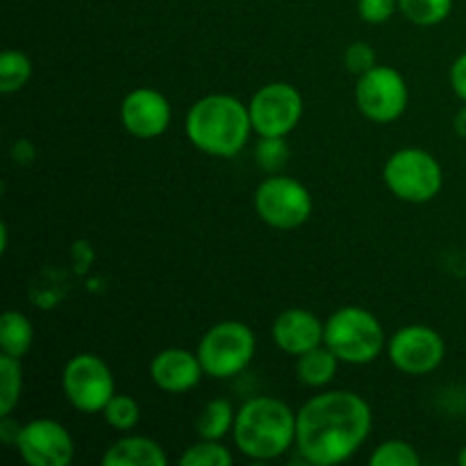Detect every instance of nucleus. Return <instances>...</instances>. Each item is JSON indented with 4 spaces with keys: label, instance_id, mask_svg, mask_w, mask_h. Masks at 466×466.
Wrapping results in <instances>:
<instances>
[{
    "label": "nucleus",
    "instance_id": "nucleus-1",
    "mask_svg": "<svg viewBox=\"0 0 466 466\" xmlns=\"http://www.w3.org/2000/svg\"><path fill=\"white\" fill-rule=\"evenodd\" d=\"M371 428V405L362 396L349 390L323 391L296 412V451L308 464H341L362 449Z\"/></svg>",
    "mask_w": 466,
    "mask_h": 466
},
{
    "label": "nucleus",
    "instance_id": "nucleus-2",
    "mask_svg": "<svg viewBox=\"0 0 466 466\" xmlns=\"http://www.w3.org/2000/svg\"><path fill=\"white\" fill-rule=\"evenodd\" d=\"M187 137L212 157H235L246 148L253 132L248 105L230 94H209L196 100L187 112Z\"/></svg>",
    "mask_w": 466,
    "mask_h": 466
},
{
    "label": "nucleus",
    "instance_id": "nucleus-3",
    "mask_svg": "<svg viewBox=\"0 0 466 466\" xmlns=\"http://www.w3.org/2000/svg\"><path fill=\"white\" fill-rule=\"evenodd\" d=\"M232 440L237 451L255 462L278 460L296 446V412L273 396H255L237 410Z\"/></svg>",
    "mask_w": 466,
    "mask_h": 466
},
{
    "label": "nucleus",
    "instance_id": "nucleus-4",
    "mask_svg": "<svg viewBox=\"0 0 466 466\" xmlns=\"http://www.w3.org/2000/svg\"><path fill=\"white\" fill-rule=\"evenodd\" d=\"M323 344L344 364L364 367L380 358L387 349V335L376 314L358 305H346L328 317Z\"/></svg>",
    "mask_w": 466,
    "mask_h": 466
},
{
    "label": "nucleus",
    "instance_id": "nucleus-5",
    "mask_svg": "<svg viewBox=\"0 0 466 466\" xmlns=\"http://www.w3.org/2000/svg\"><path fill=\"white\" fill-rule=\"evenodd\" d=\"M255 350H258V339L250 326H246L244 321H218L200 337L196 355L203 364L205 376L214 380H228L248 369Z\"/></svg>",
    "mask_w": 466,
    "mask_h": 466
},
{
    "label": "nucleus",
    "instance_id": "nucleus-6",
    "mask_svg": "<svg viewBox=\"0 0 466 466\" xmlns=\"http://www.w3.org/2000/svg\"><path fill=\"white\" fill-rule=\"evenodd\" d=\"M387 189L405 203L421 205L437 198L444 185V171L432 153L423 148H400L382 167Z\"/></svg>",
    "mask_w": 466,
    "mask_h": 466
},
{
    "label": "nucleus",
    "instance_id": "nucleus-7",
    "mask_svg": "<svg viewBox=\"0 0 466 466\" xmlns=\"http://www.w3.org/2000/svg\"><path fill=\"white\" fill-rule=\"evenodd\" d=\"M255 212L273 230H296L312 217L314 200L308 187L291 176L271 173L253 196Z\"/></svg>",
    "mask_w": 466,
    "mask_h": 466
},
{
    "label": "nucleus",
    "instance_id": "nucleus-8",
    "mask_svg": "<svg viewBox=\"0 0 466 466\" xmlns=\"http://www.w3.org/2000/svg\"><path fill=\"white\" fill-rule=\"evenodd\" d=\"M62 391L77 412L100 414L116 394V382L103 358L94 353H77L64 367Z\"/></svg>",
    "mask_w": 466,
    "mask_h": 466
},
{
    "label": "nucleus",
    "instance_id": "nucleus-9",
    "mask_svg": "<svg viewBox=\"0 0 466 466\" xmlns=\"http://www.w3.org/2000/svg\"><path fill=\"white\" fill-rule=\"evenodd\" d=\"M410 103L408 82L387 64H376L371 71L358 76L355 85V105L373 123H394L405 114Z\"/></svg>",
    "mask_w": 466,
    "mask_h": 466
},
{
    "label": "nucleus",
    "instance_id": "nucleus-10",
    "mask_svg": "<svg viewBox=\"0 0 466 466\" xmlns=\"http://www.w3.org/2000/svg\"><path fill=\"white\" fill-rule=\"evenodd\" d=\"M248 112L258 137H287L303 118V96L289 82H268L248 100Z\"/></svg>",
    "mask_w": 466,
    "mask_h": 466
},
{
    "label": "nucleus",
    "instance_id": "nucleus-11",
    "mask_svg": "<svg viewBox=\"0 0 466 466\" xmlns=\"http://www.w3.org/2000/svg\"><path fill=\"white\" fill-rule=\"evenodd\" d=\"M390 362L405 376H428L446 358L444 337L431 326H405L387 339Z\"/></svg>",
    "mask_w": 466,
    "mask_h": 466
},
{
    "label": "nucleus",
    "instance_id": "nucleus-12",
    "mask_svg": "<svg viewBox=\"0 0 466 466\" xmlns=\"http://www.w3.org/2000/svg\"><path fill=\"white\" fill-rule=\"evenodd\" d=\"M23 462L30 466H68L76 458L71 432L55 419H32L21 426L14 444Z\"/></svg>",
    "mask_w": 466,
    "mask_h": 466
},
{
    "label": "nucleus",
    "instance_id": "nucleus-13",
    "mask_svg": "<svg viewBox=\"0 0 466 466\" xmlns=\"http://www.w3.org/2000/svg\"><path fill=\"white\" fill-rule=\"evenodd\" d=\"M173 118L167 96L150 86L132 89L121 103V123L137 139H157L168 130Z\"/></svg>",
    "mask_w": 466,
    "mask_h": 466
},
{
    "label": "nucleus",
    "instance_id": "nucleus-14",
    "mask_svg": "<svg viewBox=\"0 0 466 466\" xmlns=\"http://www.w3.org/2000/svg\"><path fill=\"white\" fill-rule=\"evenodd\" d=\"M323 332H326V321L303 308L285 309L278 314L271 326L273 344L291 358H299V355L321 346Z\"/></svg>",
    "mask_w": 466,
    "mask_h": 466
},
{
    "label": "nucleus",
    "instance_id": "nucleus-15",
    "mask_svg": "<svg viewBox=\"0 0 466 466\" xmlns=\"http://www.w3.org/2000/svg\"><path fill=\"white\" fill-rule=\"evenodd\" d=\"M205 376L198 355L185 349H164L150 360V380L167 394H185Z\"/></svg>",
    "mask_w": 466,
    "mask_h": 466
},
{
    "label": "nucleus",
    "instance_id": "nucleus-16",
    "mask_svg": "<svg viewBox=\"0 0 466 466\" xmlns=\"http://www.w3.org/2000/svg\"><path fill=\"white\" fill-rule=\"evenodd\" d=\"M103 466H167L168 458L162 446L144 435H126L100 458Z\"/></svg>",
    "mask_w": 466,
    "mask_h": 466
},
{
    "label": "nucleus",
    "instance_id": "nucleus-17",
    "mask_svg": "<svg viewBox=\"0 0 466 466\" xmlns=\"http://www.w3.org/2000/svg\"><path fill=\"white\" fill-rule=\"evenodd\" d=\"M339 362L341 360L326 344H321L296 358V378L303 387L321 390V387H328L335 380L337 371H339Z\"/></svg>",
    "mask_w": 466,
    "mask_h": 466
},
{
    "label": "nucleus",
    "instance_id": "nucleus-18",
    "mask_svg": "<svg viewBox=\"0 0 466 466\" xmlns=\"http://www.w3.org/2000/svg\"><path fill=\"white\" fill-rule=\"evenodd\" d=\"M35 341V326L18 309H9L0 319V350L21 360Z\"/></svg>",
    "mask_w": 466,
    "mask_h": 466
},
{
    "label": "nucleus",
    "instance_id": "nucleus-19",
    "mask_svg": "<svg viewBox=\"0 0 466 466\" xmlns=\"http://www.w3.org/2000/svg\"><path fill=\"white\" fill-rule=\"evenodd\" d=\"M237 412L228 399H212L205 403L200 410L198 419H196V435L200 440H217L221 441L223 437L230 435L235 428Z\"/></svg>",
    "mask_w": 466,
    "mask_h": 466
},
{
    "label": "nucleus",
    "instance_id": "nucleus-20",
    "mask_svg": "<svg viewBox=\"0 0 466 466\" xmlns=\"http://www.w3.org/2000/svg\"><path fill=\"white\" fill-rule=\"evenodd\" d=\"M23 394L21 360L0 355V417H12Z\"/></svg>",
    "mask_w": 466,
    "mask_h": 466
},
{
    "label": "nucleus",
    "instance_id": "nucleus-21",
    "mask_svg": "<svg viewBox=\"0 0 466 466\" xmlns=\"http://www.w3.org/2000/svg\"><path fill=\"white\" fill-rule=\"evenodd\" d=\"M32 62L23 50L5 48L0 55V91L16 94L30 82Z\"/></svg>",
    "mask_w": 466,
    "mask_h": 466
},
{
    "label": "nucleus",
    "instance_id": "nucleus-22",
    "mask_svg": "<svg viewBox=\"0 0 466 466\" xmlns=\"http://www.w3.org/2000/svg\"><path fill=\"white\" fill-rule=\"evenodd\" d=\"M399 12L421 27L440 25L453 12V0H399Z\"/></svg>",
    "mask_w": 466,
    "mask_h": 466
},
{
    "label": "nucleus",
    "instance_id": "nucleus-23",
    "mask_svg": "<svg viewBox=\"0 0 466 466\" xmlns=\"http://www.w3.org/2000/svg\"><path fill=\"white\" fill-rule=\"evenodd\" d=\"M100 414H103L105 423H107L109 428H114V431L118 432H130L132 428H137V423H139L141 408L132 396L114 394Z\"/></svg>",
    "mask_w": 466,
    "mask_h": 466
},
{
    "label": "nucleus",
    "instance_id": "nucleus-24",
    "mask_svg": "<svg viewBox=\"0 0 466 466\" xmlns=\"http://www.w3.org/2000/svg\"><path fill=\"white\" fill-rule=\"evenodd\" d=\"M182 466H230L232 453L230 449L217 440H200L191 444L177 460Z\"/></svg>",
    "mask_w": 466,
    "mask_h": 466
},
{
    "label": "nucleus",
    "instance_id": "nucleus-25",
    "mask_svg": "<svg viewBox=\"0 0 466 466\" xmlns=\"http://www.w3.org/2000/svg\"><path fill=\"white\" fill-rule=\"evenodd\" d=\"M371 466H419L421 458H419L417 449L412 444L403 440H390L382 441L380 446H376L369 458Z\"/></svg>",
    "mask_w": 466,
    "mask_h": 466
},
{
    "label": "nucleus",
    "instance_id": "nucleus-26",
    "mask_svg": "<svg viewBox=\"0 0 466 466\" xmlns=\"http://www.w3.org/2000/svg\"><path fill=\"white\" fill-rule=\"evenodd\" d=\"M289 144L285 137H259L255 146V159L267 173H280L289 162Z\"/></svg>",
    "mask_w": 466,
    "mask_h": 466
},
{
    "label": "nucleus",
    "instance_id": "nucleus-27",
    "mask_svg": "<svg viewBox=\"0 0 466 466\" xmlns=\"http://www.w3.org/2000/svg\"><path fill=\"white\" fill-rule=\"evenodd\" d=\"M344 64L353 76H362V73L371 71L378 64L376 50H373V46L367 44V41H355V44H350L349 48H346Z\"/></svg>",
    "mask_w": 466,
    "mask_h": 466
},
{
    "label": "nucleus",
    "instance_id": "nucleus-28",
    "mask_svg": "<svg viewBox=\"0 0 466 466\" xmlns=\"http://www.w3.org/2000/svg\"><path fill=\"white\" fill-rule=\"evenodd\" d=\"M399 12V0H358V14L369 25H382Z\"/></svg>",
    "mask_w": 466,
    "mask_h": 466
},
{
    "label": "nucleus",
    "instance_id": "nucleus-29",
    "mask_svg": "<svg viewBox=\"0 0 466 466\" xmlns=\"http://www.w3.org/2000/svg\"><path fill=\"white\" fill-rule=\"evenodd\" d=\"M449 80H451V86H453L455 96H458L462 103H466V53L460 55V57L453 62V66H451V73H449Z\"/></svg>",
    "mask_w": 466,
    "mask_h": 466
},
{
    "label": "nucleus",
    "instance_id": "nucleus-30",
    "mask_svg": "<svg viewBox=\"0 0 466 466\" xmlns=\"http://www.w3.org/2000/svg\"><path fill=\"white\" fill-rule=\"evenodd\" d=\"M453 126H455V132H458L462 139H466V103H464V107L458 112V116H455Z\"/></svg>",
    "mask_w": 466,
    "mask_h": 466
},
{
    "label": "nucleus",
    "instance_id": "nucleus-31",
    "mask_svg": "<svg viewBox=\"0 0 466 466\" xmlns=\"http://www.w3.org/2000/svg\"><path fill=\"white\" fill-rule=\"evenodd\" d=\"M458 462L462 464V466H466V446L462 451H460V455H458Z\"/></svg>",
    "mask_w": 466,
    "mask_h": 466
},
{
    "label": "nucleus",
    "instance_id": "nucleus-32",
    "mask_svg": "<svg viewBox=\"0 0 466 466\" xmlns=\"http://www.w3.org/2000/svg\"><path fill=\"white\" fill-rule=\"evenodd\" d=\"M464 394H466V380H464Z\"/></svg>",
    "mask_w": 466,
    "mask_h": 466
}]
</instances>
